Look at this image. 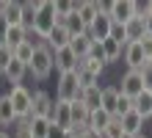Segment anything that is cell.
I'll return each mask as SVG.
<instances>
[{"instance_id": "obj_29", "label": "cell", "mask_w": 152, "mask_h": 138, "mask_svg": "<svg viewBox=\"0 0 152 138\" xmlns=\"http://www.w3.org/2000/svg\"><path fill=\"white\" fill-rule=\"evenodd\" d=\"M56 20L58 22H64L69 14H75V8H77V3H69V0H56Z\"/></svg>"}, {"instance_id": "obj_26", "label": "cell", "mask_w": 152, "mask_h": 138, "mask_svg": "<svg viewBox=\"0 0 152 138\" xmlns=\"http://www.w3.org/2000/svg\"><path fill=\"white\" fill-rule=\"evenodd\" d=\"M25 36H28V31H25L22 25H11V28H8V33H6V44H8L11 50H17V47L25 42Z\"/></svg>"}, {"instance_id": "obj_3", "label": "cell", "mask_w": 152, "mask_h": 138, "mask_svg": "<svg viewBox=\"0 0 152 138\" xmlns=\"http://www.w3.org/2000/svg\"><path fill=\"white\" fill-rule=\"evenodd\" d=\"M28 72H33V77H39V80L50 77V72H53V50L47 47V44L39 47V50H33V58L28 64Z\"/></svg>"}, {"instance_id": "obj_10", "label": "cell", "mask_w": 152, "mask_h": 138, "mask_svg": "<svg viewBox=\"0 0 152 138\" xmlns=\"http://www.w3.org/2000/svg\"><path fill=\"white\" fill-rule=\"evenodd\" d=\"M108 14L113 22H130L133 20V0H113V3H108Z\"/></svg>"}, {"instance_id": "obj_32", "label": "cell", "mask_w": 152, "mask_h": 138, "mask_svg": "<svg viewBox=\"0 0 152 138\" xmlns=\"http://www.w3.org/2000/svg\"><path fill=\"white\" fill-rule=\"evenodd\" d=\"M14 58H17V61H22L25 66H28V64H31V58H33V47H31L28 42H22L20 47L14 50Z\"/></svg>"}, {"instance_id": "obj_47", "label": "cell", "mask_w": 152, "mask_h": 138, "mask_svg": "<svg viewBox=\"0 0 152 138\" xmlns=\"http://www.w3.org/2000/svg\"><path fill=\"white\" fill-rule=\"evenodd\" d=\"M149 61H152V58H149Z\"/></svg>"}, {"instance_id": "obj_31", "label": "cell", "mask_w": 152, "mask_h": 138, "mask_svg": "<svg viewBox=\"0 0 152 138\" xmlns=\"http://www.w3.org/2000/svg\"><path fill=\"white\" fill-rule=\"evenodd\" d=\"M80 69H86V72H91V75H97L100 77L102 75V69H105V64H100V61H94V58H80V64H77Z\"/></svg>"}, {"instance_id": "obj_43", "label": "cell", "mask_w": 152, "mask_h": 138, "mask_svg": "<svg viewBox=\"0 0 152 138\" xmlns=\"http://www.w3.org/2000/svg\"><path fill=\"white\" fill-rule=\"evenodd\" d=\"M0 138H11V135H8V133H0Z\"/></svg>"}, {"instance_id": "obj_46", "label": "cell", "mask_w": 152, "mask_h": 138, "mask_svg": "<svg viewBox=\"0 0 152 138\" xmlns=\"http://www.w3.org/2000/svg\"><path fill=\"white\" fill-rule=\"evenodd\" d=\"M138 138H144V135H138Z\"/></svg>"}, {"instance_id": "obj_37", "label": "cell", "mask_w": 152, "mask_h": 138, "mask_svg": "<svg viewBox=\"0 0 152 138\" xmlns=\"http://www.w3.org/2000/svg\"><path fill=\"white\" fill-rule=\"evenodd\" d=\"M138 44H141V50H144L147 61H149V58H152V31H149V33H147V36H144V39H141Z\"/></svg>"}, {"instance_id": "obj_16", "label": "cell", "mask_w": 152, "mask_h": 138, "mask_svg": "<svg viewBox=\"0 0 152 138\" xmlns=\"http://www.w3.org/2000/svg\"><path fill=\"white\" fill-rule=\"evenodd\" d=\"M100 6H102V3H91V0H86V3H77L75 14L80 17V22L86 25V31H88V25L94 22V17H97V11H100Z\"/></svg>"}, {"instance_id": "obj_36", "label": "cell", "mask_w": 152, "mask_h": 138, "mask_svg": "<svg viewBox=\"0 0 152 138\" xmlns=\"http://www.w3.org/2000/svg\"><path fill=\"white\" fill-rule=\"evenodd\" d=\"M11 58H14V50L8 47V44H0V72H6V66L11 64Z\"/></svg>"}, {"instance_id": "obj_25", "label": "cell", "mask_w": 152, "mask_h": 138, "mask_svg": "<svg viewBox=\"0 0 152 138\" xmlns=\"http://www.w3.org/2000/svg\"><path fill=\"white\" fill-rule=\"evenodd\" d=\"M47 130H50V119H33V116H28V135L31 138H47Z\"/></svg>"}, {"instance_id": "obj_45", "label": "cell", "mask_w": 152, "mask_h": 138, "mask_svg": "<svg viewBox=\"0 0 152 138\" xmlns=\"http://www.w3.org/2000/svg\"><path fill=\"white\" fill-rule=\"evenodd\" d=\"M0 11H3V3H0Z\"/></svg>"}, {"instance_id": "obj_40", "label": "cell", "mask_w": 152, "mask_h": 138, "mask_svg": "<svg viewBox=\"0 0 152 138\" xmlns=\"http://www.w3.org/2000/svg\"><path fill=\"white\" fill-rule=\"evenodd\" d=\"M77 138H100V135H97V133H91V130H86L83 135H77Z\"/></svg>"}, {"instance_id": "obj_21", "label": "cell", "mask_w": 152, "mask_h": 138, "mask_svg": "<svg viewBox=\"0 0 152 138\" xmlns=\"http://www.w3.org/2000/svg\"><path fill=\"white\" fill-rule=\"evenodd\" d=\"M100 47H102V55H105V64H113V61H119L122 58V44L119 42H113V39H102L100 42Z\"/></svg>"}, {"instance_id": "obj_6", "label": "cell", "mask_w": 152, "mask_h": 138, "mask_svg": "<svg viewBox=\"0 0 152 138\" xmlns=\"http://www.w3.org/2000/svg\"><path fill=\"white\" fill-rule=\"evenodd\" d=\"M53 108H56V102L50 99V94H44V91L31 94V116L33 119H50Z\"/></svg>"}, {"instance_id": "obj_7", "label": "cell", "mask_w": 152, "mask_h": 138, "mask_svg": "<svg viewBox=\"0 0 152 138\" xmlns=\"http://www.w3.org/2000/svg\"><path fill=\"white\" fill-rule=\"evenodd\" d=\"M149 31H152V28H149V22L144 20V17H133L130 22H124V44L141 42Z\"/></svg>"}, {"instance_id": "obj_39", "label": "cell", "mask_w": 152, "mask_h": 138, "mask_svg": "<svg viewBox=\"0 0 152 138\" xmlns=\"http://www.w3.org/2000/svg\"><path fill=\"white\" fill-rule=\"evenodd\" d=\"M6 33H8V22H6V17L0 14V44H6Z\"/></svg>"}, {"instance_id": "obj_14", "label": "cell", "mask_w": 152, "mask_h": 138, "mask_svg": "<svg viewBox=\"0 0 152 138\" xmlns=\"http://www.w3.org/2000/svg\"><path fill=\"white\" fill-rule=\"evenodd\" d=\"M69 122H72L69 130H77V127H86L88 124V108L80 102V99L69 102Z\"/></svg>"}, {"instance_id": "obj_30", "label": "cell", "mask_w": 152, "mask_h": 138, "mask_svg": "<svg viewBox=\"0 0 152 138\" xmlns=\"http://www.w3.org/2000/svg\"><path fill=\"white\" fill-rule=\"evenodd\" d=\"M36 8H39V3H22V28L25 31H31L33 17H36Z\"/></svg>"}, {"instance_id": "obj_11", "label": "cell", "mask_w": 152, "mask_h": 138, "mask_svg": "<svg viewBox=\"0 0 152 138\" xmlns=\"http://www.w3.org/2000/svg\"><path fill=\"white\" fill-rule=\"evenodd\" d=\"M124 64H127L133 72H138V69L147 64V55H144V50H141V44H138V42L124 44Z\"/></svg>"}, {"instance_id": "obj_8", "label": "cell", "mask_w": 152, "mask_h": 138, "mask_svg": "<svg viewBox=\"0 0 152 138\" xmlns=\"http://www.w3.org/2000/svg\"><path fill=\"white\" fill-rule=\"evenodd\" d=\"M77 64H80V58H77V55L69 50V47L58 50V53H53V69H58V75L75 72V69H77Z\"/></svg>"}, {"instance_id": "obj_33", "label": "cell", "mask_w": 152, "mask_h": 138, "mask_svg": "<svg viewBox=\"0 0 152 138\" xmlns=\"http://www.w3.org/2000/svg\"><path fill=\"white\" fill-rule=\"evenodd\" d=\"M124 133H122V124H119V119H111L108 122V127L102 130V135L100 138H122Z\"/></svg>"}, {"instance_id": "obj_24", "label": "cell", "mask_w": 152, "mask_h": 138, "mask_svg": "<svg viewBox=\"0 0 152 138\" xmlns=\"http://www.w3.org/2000/svg\"><path fill=\"white\" fill-rule=\"evenodd\" d=\"M91 36H88V33H83V36H75V39L72 42H69V50H72L75 55H77V58H86V55H88V50H91Z\"/></svg>"}, {"instance_id": "obj_38", "label": "cell", "mask_w": 152, "mask_h": 138, "mask_svg": "<svg viewBox=\"0 0 152 138\" xmlns=\"http://www.w3.org/2000/svg\"><path fill=\"white\" fill-rule=\"evenodd\" d=\"M69 130H61V127H56V124H53L50 122V130H47V138H64Z\"/></svg>"}, {"instance_id": "obj_28", "label": "cell", "mask_w": 152, "mask_h": 138, "mask_svg": "<svg viewBox=\"0 0 152 138\" xmlns=\"http://www.w3.org/2000/svg\"><path fill=\"white\" fill-rule=\"evenodd\" d=\"M75 75H77V88L80 91H86V88H94L97 83H100V77L97 75H91V72H86V69H75Z\"/></svg>"}, {"instance_id": "obj_35", "label": "cell", "mask_w": 152, "mask_h": 138, "mask_svg": "<svg viewBox=\"0 0 152 138\" xmlns=\"http://www.w3.org/2000/svg\"><path fill=\"white\" fill-rule=\"evenodd\" d=\"M138 72H141V80H144V91H149V94H152V61H147Z\"/></svg>"}, {"instance_id": "obj_23", "label": "cell", "mask_w": 152, "mask_h": 138, "mask_svg": "<svg viewBox=\"0 0 152 138\" xmlns=\"http://www.w3.org/2000/svg\"><path fill=\"white\" fill-rule=\"evenodd\" d=\"M116 97H119V88H113V86L102 88V102H100V108L108 116H113V119H116Z\"/></svg>"}, {"instance_id": "obj_13", "label": "cell", "mask_w": 152, "mask_h": 138, "mask_svg": "<svg viewBox=\"0 0 152 138\" xmlns=\"http://www.w3.org/2000/svg\"><path fill=\"white\" fill-rule=\"evenodd\" d=\"M69 42H72V36L66 33V28H64V25H56V28L50 31V36H47V47H50L53 53H58V50L69 47Z\"/></svg>"}, {"instance_id": "obj_41", "label": "cell", "mask_w": 152, "mask_h": 138, "mask_svg": "<svg viewBox=\"0 0 152 138\" xmlns=\"http://www.w3.org/2000/svg\"><path fill=\"white\" fill-rule=\"evenodd\" d=\"M147 22H149V28H152V0H149V8H147Z\"/></svg>"}, {"instance_id": "obj_34", "label": "cell", "mask_w": 152, "mask_h": 138, "mask_svg": "<svg viewBox=\"0 0 152 138\" xmlns=\"http://www.w3.org/2000/svg\"><path fill=\"white\" fill-rule=\"evenodd\" d=\"M130 110H133V99L124 97V94H119V97H116V119L124 116V113H130Z\"/></svg>"}, {"instance_id": "obj_42", "label": "cell", "mask_w": 152, "mask_h": 138, "mask_svg": "<svg viewBox=\"0 0 152 138\" xmlns=\"http://www.w3.org/2000/svg\"><path fill=\"white\" fill-rule=\"evenodd\" d=\"M64 138H77V135H75V133H72V130H69V133H66V135H64Z\"/></svg>"}, {"instance_id": "obj_15", "label": "cell", "mask_w": 152, "mask_h": 138, "mask_svg": "<svg viewBox=\"0 0 152 138\" xmlns=\"http://www.w3.org/2000/svg\"><path fill=\"white\" fill-rule=\"evenodd\" d=\"M111 119H113V116H108L102 108H97V110H91V113H88V124H86V127H88L91 133L102 135V130L108 127V122H111Z\"/></svg>"}, {"instance_id": "obj_27", "label": "cell", "mask_w": 152, "mask_h": 138, "mask_svg": "<svg viewBox=\"0 0 152 138\" xmlns=\"http://www.w3.org/2000/svg\"><path fill=\"white\" fill-rule=\"evenodd\" d=\"M17 116H14V108H11V99H8V94L0 97V124H14Z\"/></svg>"}, {"instance_id": "obj_19", "label": "cell", "mask_w": 152, "mask_h": 138, "mask_svg": "<svg viewBox=\"0 0 152 138\" xmlns=\"http://www.w3.org/2000/svg\"><path fill=\"white\" fill-rule=\"evenodd\" d=\"M25 72H28V66H25L22 61H17V58H11V64L6 66V80L8 83H14V86H22V77H25Z\"/></svg>"}, {"instance_id": "obj_2", "label": "cell", "mask_w": 152, "mask_h": 138, "mask_svg": "<svg viewBox=\"0 0 152 138\" xmlns=\"http://www.w3.org/2000/svg\"><path fill=\"white\" fill-rule=\"evenodd\" d=\"M83 91L77 88V75L75 72H66V75H58L56 83V102H75L80 99Z\"/></svg>"}, {"instance_id": "obj_22", "label": "cell", "mask_w": 152, "mask_h": 138, "mask_svg": "<svg viewBox=\"0 0 152 138\" xmlns=\"http://www.w3.org/2000/svg\"><path fill=\"white\" fill-rule=\"evenodd\" d=\"M80 102L88 108V113H91V110H97V108H100V102H102V88H100V86L86 88L83 94H80Z\"/></svg>"}, {"instance_id": "obj_17", "label": "cell", "mask_w": 152, "mask_h": 138, "mask_svg": "<svg viewBox=\"0 0 152 138\" xmlns=\"http://www.w3.org/2000/svg\"><path fill=\"white\" fill-rule=\"evenodd\" d=\"M50 122L56 127H61V130H69V127H72V122H69V102H56Z\"/></svg>"}, {"instance_id": "obj_20", "label": "cell", "mask_w": 152, "mask_h": 138, "mask_svg": "<svg viewBox=\"0 0 152 138\" xmlns=\"http://www.w3.org/2000/svg\"><path fill=\"white\" fill-rule=\"evenodd\" d=\"M133 110H136L144 122L152 116V94H149V91H141V94L133 99Z\"/></svg>"}, {"instance_id": "obj_1", "label": "cell", "mask_w": 152, "mask_h": 138, "mask_svg": "<svg viewBox=\"0 0 152 138\" xmlns=\"http://www.w3.org/2000/svg\"><path fill=\"white\" fill-rule=\"evenodd\" d=\"M56 25H58V20H56V6H53V0H42L39 8H36V17H33L31 31L47 42V36H50V31Z\"/></svg>"}, {"instance_id": "obj_12", "label": "cell", "mask_w": 152, "mask_h": 138, "mask_svg": "<svg viewBox=\"0 0 152 138\" xmlns=\"http://www.w3.org/2000/svg\"><path fill=\"white\" fill-rule=\"evenodd\" d=\"M119 124H122V133H124V135L138 138V135H141V127H144V119H141L136 110H130V113L119 116Z\"/></svg>"}, {"instance_id": "obj_5", "label": "cell", "mask_w": 152, "mask_h": 138, "mask_svg": "<svg viewBox=\"0 0 152 138\" xmlns=\"http://www.w3.org/2000/svg\"><path fill=\"white\" fill-rule=\"evenodd\" d=\"M8 99H11V108H14L17 119H28L31 116V91L25 86H11Z\"/></svg>"}, {"instance_id": "obj_44", "label": "cell", "mask_w": 152, "mask_h": 138, "mask_svg": "<svg viewBox=\"0 0 152 138\" xmlns=\"http://www.w3.org/2000/svg\"><path fill=\"white\" fill-rule=\"evenodd\" d=\"M122 138H133V135H122Z\"/></svg>"}, {"instance_id": "obj_4", "label": "cell", "mask_w": 152, "mask_h": 138, "mask_svg": "<svg viewBox=\"0 0 152 138\" xmlns=\"http://www.w3.org/2000/svg\"><path fill=\"white\" fill-rule=\"evenodd\" d=\"M111 25H113V20H111V14H108V3H102L100 11H97V17H94V22L88 25L86 33L91 36V42H102V39H108Z\"/></svg>"}, {"instance_id": "obj_18", "label": "cell", "mask_w": 152, "mask_h": 138, "mask_svg": "<svg viewBox=\"0 0 152 138\" xmlns=\"http://www.w3.org/2000/svg\"><path fill=\"white\" fill-rule=\"evenodd\" d=\"M6 17V22L8 28L11 25H22V3H14V0H6L3 3V11H0Z\"/></svg>"}, {"instance_id": "obj_9", "label": "cell", "mask_w": 152, "mask_h": 138, "mask_svg": "<svg viewBox=\"0 0 152 138\" xmlns=\"http://www.w3.org/2000/svg\"><path fill=\"white\" fill-rule=\"evenodd\" d=\"M141 91H144V80H141V72H133L127 69V75L122 77V88H119V94L124 97H130V99H136Z\"/></svg>"}]
</instances>
